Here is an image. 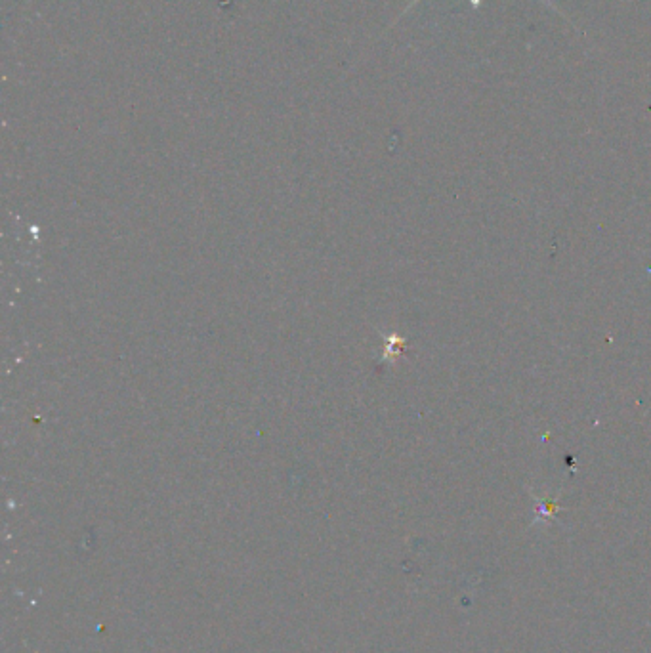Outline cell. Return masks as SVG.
I'll return each mask as SVG.
<instances>
[{"mask_svg":"<svg viewBox=\"0 0 651 653\" xmlns=\"http://www.w3.org/2000/svg\"><path fill=\"white\" fill-rule=\"evenodd\" d=\"M535 501H537V518H535V522H539V520H548V518H552V516L560 510V506L556 505V503L541 501V499H537V497H535ZM535 522H533V524H535Z\"/></svg>","mask_w":651,"mask_h":653,"instance_id":"obj_1","label":"cell"},{"mask_svg":"<svg viewBox=\"0 0 651 653\" xmlns=\"http://www.w3.org/2000/svg\"><path fill=\"white\" fill-rule=\"evenodd\" d=\"M470 2H472V6H474V8H478V6L482 4V0H470Z\"/></svg>","mask_w":651,"mask_h":653,"instance_id":"obj_2","label":"cell"}]
</instances>
